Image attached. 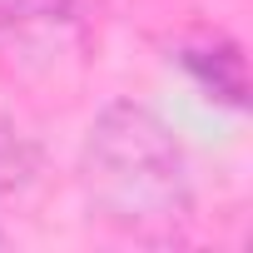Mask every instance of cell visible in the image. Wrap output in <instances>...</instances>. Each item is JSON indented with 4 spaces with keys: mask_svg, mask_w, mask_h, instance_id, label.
<instances>
[{
    "mask_svg": "<svg viewBox=\"0 0 253 253\" xmlns=\"http://www.w3.org/2000/svg\"><path fill=\"white\" fill-rule=\"evenodd\" d=\"M80 189L89 209L129 238L169 243L194 213L189 154L144 104H104L80 144Z\"/></svg>",
    "mask_w": 253,
    "mask_h": 253,
    "instance_id": "obj_1",
    "label": "cell"
},
{
    "mask_svg": "<svg viewBox=\"0 0 253 253\" xmlns=\"http://www.w3.org/2000/svg\"><path fill=\"white\" fill-rule=\"evenodd\" d=\"M0 248H5V233H0Z\"/></svg>",
    "mask_w": 253,
    "mask_h": 253,
    "instance_id": "obj_4",
    "label": "cell"
},
{
    "mask_svg": "<svg viewBox=\"0 0 253 253\" xmlns=\"http://www.w3.org/2000/svg\"><path fill=\"white\" fill-rule=\"evenodd\" d=\"M75 15L80 0H0V50L25 55L30 45H60Z\"/></svg>",
    "mask_w": 253,
    "mask_h": 253,
    "instance_id": "obj_2",
    "label": "cell"
},
{
    "mask_svg": "<svg viewBox=\"0 0 253 253\" xmlns=\"http://www.w3.org/2000/svg\"><path fill=\"white\" fill-rule=\"evenodd\" d=\"M40 169V144L25 129V119H15V109L0 104V199L20 194Z\"/></svg>",
    "mask_w": 253,
    "mask_h": 253,
    "instance_id": "obj_3",
    "label": "cell"
}]
</instances>
